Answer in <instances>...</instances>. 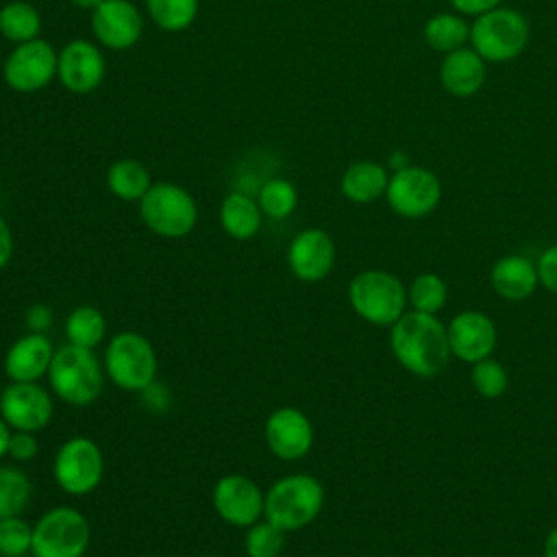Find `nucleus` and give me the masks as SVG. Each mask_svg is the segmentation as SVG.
<instances>
[{
  "instance_id": "16",
  "label": "nucleus",
  "mask_w": 557,
  "mask_h": 557,
  "mask_svg": "<svg viewBox=\"0 0 557 557\" xmlns=\"http://www.w3.org/2000/svg\"><path fill=\"white\" fill-rule=\"evenodd\" d=\"M450 355L466 363H476L492 355L496 346V326L481 311H461L446 326Z\"/></svg>"
},
{
  "instance_id": "30",
  "label": "nucleus",
  "mask_w": 557,
  "mask_h": 557,
  "mask_svg": "<svg viewBox=\"0 0 557 557\" xmlns=\"http://www.w3.org/2000/svg\"><path fill=\"white\" fill-rule=\"evenodd\" d=\"M448 298V289L446 283L433 274V272H424L418 274L407 292V300L411 302L413 311H422V313H437Z\"/></svg>"
},
{
  "instance_id": "28",
  "label": "nucleus",
  "mask_w": 557,
  "mask_h": 557,
  "mask_svg": "<svg viewBox=\"0 0 557 557\" xmlns=\"http://www.w3.org/2000/svg\"><path fill=\"white\" fill-rule=\"evenodd\" d=\"M30 481L15 466H0V518L22 516L30 500Z\"/></svg>"
},
{
  "instance_id": "3",
  "label": "nucleus",
  "mask_w": 557,
  "mask_h": 557,
  "mask_svg": "<svg viewBox=\"0 0 557 557\" xmlns=\"http://www.w3.org/2000/svg\"><path fill=\"white\" fill-rule=\"evenodd\" d=\"M324 505L322 483L305 472L276 479L265 492L263 518L283 531H298L311 524Z\"/></svg>"
},
{
  "instance_id": "37",
  "label": "nucleus",
  "mask_w": 557,
  "mask_h": 557,
  "mask_svg": "<svg viewBox=\"0 0 557 557\" xmlns=\"http://www.w3.org/2000/svg\"><path fill=\"white\" fill-rule=\"evenodd\" d=\"M537 276H540V283L557 294V244L555 246H548L542 255H540V261H537Z\"/></svg>"
},
{
  "instance_id": "11",
  "label": "nucleus",
  "mask_w": 557,
  "mask_h": 557,
  "mask_svg": "<svg viewBox=\"0 0 557 557\" xmlns=\"http://www.w3.org/2000/svg\"><path fill=\"white\" fill-rule=\"evenodd\" d=\"M215 513L233 527L248 529L265 511V492L246 474H224L211 492Z\"/></svg>"
},
{
  "instance_id": "18",
  "label": "nucleus",
  "mask_w": 557,
  "mask_h": 557,
  "mask_svg": "<svg viewBox=\"0 0 557 557\" xmlns=\"http://www.w3.org/2000/svg\"><path fill=\"white\" fill-rule=\"evenodd\" d=\"M54 348L46 333L20 335L4 352L2 370L9 381L15 383H39L50 368Z\"/></svg>"
},
{
  "instance_id": "22",
  "label": "nucleus",
  "mask_w": 557,
  "mask_h": 557,
  "mask_svg": "<svg viewBox=\"0 0 557 557\" xmlns=\"http://www.w3.org/2000/svg\"><path fill=\"white\" fill-rule=\"evenodd\" d=\"M387 183H389V174L381 163L357 161L342 174L339 189L350 202L368 205L385 194Z\"/></svg>"
},
{
  "instance_id": "7",
  "label": "nucleus",
  "mask_w": 557,
  "mask_h": 557,
  "mask_svg": "<svg viewBox=\"0 0 557 557\" xmlns=\"http://www.w3.org/2000/svg\"><path fill=\"white\" fill-rule=\"evenodd\" d=\"M91 542V527L83 511L70 505L48 509L33 524V557H83Z\"/></svg>"
},
{
  "instance_id": "39",
  "label": "nucleus",
  "mask_w": 557,
  "mask_h": 557,
  "mask_svg": "<svg viewBox=\"0 0 557 557\" xmlns=\"http://www.w3.org/2000/svg\"><path fill=\"white\" fill-rule=\"evenodd\" d=\"M453 11L459 13V15H470V17H479L496 7H500L503 0H448Z\"/></svg>"
},
{
  "instance_id": "8",
  "label": "nucleus",
  "mask_w": 557,
  "mask_h": 557,
  "mask_svg": "<svg viewBox=\"0 0 557 557\" xmlns=\"http://www.w3.org/2000/svg\"><path fill=\"white\" fill-rule=\"evenodd\" d=\"M139 215L154 235L178 239L194 231L198 205L187 189L174 183H157L139 200Z\"/></svg>"
},
{
  "instance_id": "33",
  "label": "nucleus",
  "mask_w": 557,
  "mask_h": 557,
  "mask_svg": "<svg viewBox=\"0 0 557 557\" xmlns=\"http://www.w3.org/2000/svg\"><path fill=\"white\" fill-rule=\"evenodd\" d=\"M33 527L22 516L0 518V555L22 557L30 553Z\"/></svg>"
},
{
  "instance_id": "9",
  "label": "nucleus",
  "mask_w": 557,
  "mask_h": 557,
  "mask_svg": "<svg viewBox=\"0 0 557 557\" xmlns=\"http://www.w3.org/2000/svg\"><path fill=\"white\" fill-rule=\"evenodd\" d=\"M54 483L70 496L91 494L104 476V455L87 435L65 440L52 461Z\"/></svg>"
},
{
  "instance_id": "31",
  "label": "nucleus",
  "mask_w": 557,
  "mask_h": 557,
  "mask_svg": "<svg viewBox=\"0 0 557 557\" xmlns=\"http://www.w3.org/2000/svg\"><path fill=\"white\" fill-rule=\"evenodd\" d=\"M259 207L274 220L287 218L298 205V191L287 178H270L259 189Z\"/></svg>"
},
{
  "instance_id": "32",
  "label": "nucleus",
  "mask_w": 557,
  "mask_h": 557,
  "mask_svg": "<svg viewBox=\"0 0 557 557\" xmlns=\"http://www.w3.org/2000/svg\"><path fill=\"white\" fill-rule=\"evenodd\" d=\"M146 4L154 24L172 33L187 28L198 13V0H146Z\"/></svg>"
},
{
  "instance_id": "26",
  "label": "nucleus",
  "mask_w": 557,
  "mask_h": 557,
  "mask_svg": "<svg viewBox=\"0 0 557 557\" xmlns=\"http://www.w3.org/2000/svg\"><path fill=\"white\" fill-rule=\"evenodd\" d=\"M150 174L135 159H120L107 172V187L122 200H141L150 189Z\"/></svg>"
},
{
  "instance_id": "14",
  "label": "nucleus",
  "mask_w": 557,
  "mask_h": 557,
  "mask_svg": "<svg viewBox=\"0 0 557 557\" xmlns=\"http://www.w3.org/2000/svg\"><path fill=\"white\" fill-rule=\"evenodd\" d=\"M263 437L274 457L296 461L313 446V424L298 407H278L268 416Z\"/></svg>"
},
{
  "instance_id": "1",
  "label": "nucleus",
  "mask_w": 557,
  "mask_h": 557,
  "mask_svg": "<svg viewBox=\"0 0 557 557\" xmlns=\"http://www.w3.org/2000/svg\"><path fill=\"white\" fill-rule=\"evenodd\" d=\"M389 346L396 361L418 376L440 374L450 359L448 333L435 313H403L392 324Z\"/></svg>"
},
{
  "instance_id": "27",
  "label": "nucleus",
  "mask_w": 557,
  "mask_h": 557,
  "mask_svg": "<svg viewBox=\"0 0 557 557\" xmlns=\"http://www.w3.org/2000/svg\"><path fill=\"white\" fill-rule=\"evenodd\" d=\"M41 30V17L39 11L22 0L9 2L0 9V33L9 39V41H33L37 39Z\"/></svg>"
},
{
  "instance_id": "29",
  "label": "nucleus",
  "mask_w": 557,
  "mask_h": 557,
  "mask_svg": "<svg viewBox=\"0 0 557 557\" xmlns=\"http://www.w3.org/2000/svg\"><path fill=\"white\" fill-rule=\"evenodd\" d=\"M285 533L268 518L257 520L246 529L244 550L248 557H278L285 548Z\"/></svg>"
},
{
  "instance_id": "41",
  "label": "nucleus",
  "mask_w": 557,
  "mask_h": 557,
  "mask_svg": "<svg viewBox=\"0 0 557 557\" xmlns=\"http://www.w3.org/2000/svg\"><path fill=\"white\" fill-rule=\"evenodd\" d=\"M11 433H13V429L4 422V418L0 416V459L2 457H7V453H9V440H11Z\"/></svg>"
},
{
  "instance_id": "34",
  "label": "nucleus",
  "mask_w": 557,
  "mask_h": 557,
  "mask_svg": "<svg viewBox=\"0 0 557 557\" xmlns=\"http://www.w3.org/2000/svg\"><path fill=\"white\" fill-rule=\"evenodd\" d=\"M472 385L474 389L483 396V398H498L505 394L509 379H507V370L496 361V359H481L472 366Z\"/></svg>"
},
{
  "instance_id": "17",
  "label": "nucleus",
  "mask_w": 557,
  "mask_h": 557,
  "mask_svg": "<svg viewBox=\"0 0 557 557\" xmlns=\"http://www.w3.org/2000/svg\"><path fill=\"white\" fill-rule=\"evenodd\" d=\"M96 37L113 50L131 48L141 37V15L128 0H102L91 15Z\"/></svg>"
},
{
  "instance_id": "44",
  "label": "nucleus",
  "mask_w": 557,
  "mask_h": 557,
  "mask_svg": "<svg viewBox=\"0 0 557 557\" xmlns=\"http://www.w3.org/2000/svg\"><path fill=\"white\" fill-rule=\"evenodd\" d=\"M2 389H4V387H2V385H0V396H2Z\"/></svg>"
},
{
  "instance_id": "10",
  "label": "nucleus",
  "mask_w": 557,
  "mask_h": 557,
  "mask_svg": "<svg viewBox=\"0 0 557 557\" xmlns=\"http://www.w3.org/2000/svg\"><path fill=\"white\" fill-rule=\"evenodd\" d=\"M385 198L394 213L403 218H424L440 205L442 183L429 168L405 165L389 176Z\"/></svg>"
},
{
  "instance_id": "42",
  "label": "nucleus",
  "mask_w": 557,
  "mask_h": 557,
  "mask_svg": "<svg viewBox=\"0 0 557 557\" xmlns=\"http://www.w3.org/2000/svg\"><path fill=\"white\" fill-rule=\"evenodd\" d=\"M544 557H557V527L548 533L544 542Z\"/></svg>"
},
{
  "instance_id": "4",
  "label": "nucleus",
  "mask_w": 557,
  "mask_h": 557,
  "mask_svg": "<svg viewBox=\"0 0 557 557\" xmlns=\"http://www.w3.org/2000/svg\"><path fill=\"white\" fill-rule=\"evenodd\" d=\"M102 366L115 387L139 394L157 381L159 359L146 335L137 331H120L107 342Z\"/></svg>"
},
{
  "instance_id": "6",
  "label": "nucleus",
  "mask_w": 557,
  "mask_h": 557,
  "mask_svg": "<svg viewBox=\"0 0 557 557\" xmlns=\"http://www.w3.org/2000/svg\"><path fill=\"white\" fill-rule=\"evenodd\" d=\"M348 302L359 318L374 326H392L407 307L400 278L385 270H363L348 285Z\"/></svg>"
},
{
  "instance_id": "15",
  "label": "nucleus",
  "mask_w": 557,
  "mask_h": 557,
  "mask_svg": "<svg viewBox=\"0 0 557 557\" xmlns=\"http://www.w3.org/2000/svg\"><path fill=\"white\" fill-rule=\"evenodd\" d=\"M335 265V244L322 228H305L296 233L287 246L289 272L307 283L322 281Z\"/></svg>"
},
{
  "instance_id": "25",
  "label": "nucleus",
  "mask_w": 557,
  "mask_h": 557,
  "mask_svg": "<svg viewBox=\"0 0 557 557\" xmlns=\"http://www.w3.org/2000/svg\"><path fill=\"white\" fill-rule=\"evenodd\" d=\"M63 333L67 344L94 350L107 337V318L94 305H78L67 313Z\"/></svg>"
},
{
  "instance_id": "19",
  "label": "nucleus",
  "mask_w": 557,
  "mask_h": 557,
  "mask_svg": "<svg viewBox=\"0 0 557 557\" xmlns=\"http://www.w3.org/2000/svg\"><path fill=\"white\" fill-rule=\"evenodd\" d=\"M104 70V57L94 44L85 39L70 41L59 54L57 74L61 83L74 94L94 91L102 83Z\"/></svg>"
},
{
  "instance_id": "35",
  "label": "nucleus",
  "mask_w": 557,
  "mask_h": 557,
  "mask_svg": "<svg viewBox=\"0 0 557 557\" xmlns=\"http://www.w3.org/2000/svg\"><path fill=\"white\" fill-rule=\"evenodd\" d=\"M39 453V442L35 437V433L28 431H13L11 440H9V457L17 463H28L37 457Z\"/></svg>"
},
{
  "instance_id": "2",
  "label": "nucleus",
  "mask_w": 557,
  "mask_h": 557,
  "mask_svg": "<svg viewBox=\"0 0 557 557\" xmlns=\"http://www.w3.org/2000/svg\"><path fill=\"white\" fill-rule=\"evenodd\" d=\"M104 366L89 348L63 344L54 350L48 368L50 392L72 407L91 405L104 385Z\"/></svg>"
},
{
  "instance_id": "20",
  "label": "nucleus",
  "mask_w": 557,
  "mask_h": 557,
  "mask_svg": "<svg viewBox=\"0 0 557 557\" xmlns=\"http://www.w3.org/2000/svg\"><path fill=\"white\" fill-rule=\"evenodd\" d=\"M485 78L487 61L472 46L444 54L440 65V83L448 94L457 98L474 96L485 85Z\"/></svg>"
},
{
  "instance_id": "12",
  "label": "nucleus",
  "mask_w": 557,
  "mask_h": 557,
  "mask_svg": "<svg viewBox=\"0 0 557 557\" xmlns=\"http://www.w3.org/2000/svg\"><path fill=\"white\" fill-rule=\"evenodd\" d=\"M54 413L52 396L39 383H15L11 381L0 396V416L13 431L39 433L44 431Z\"/></svg>"
},
{
  "instance_id": "40",
  "label": "nucleus",
  "mask_w": 557,
  "mask_h": 557,
  "mask_svg": "<svg viewBox=\"0 0 557 557\" xmlns=\"http://www.w3.org/2000/svg\"><path fill=\"white\" fill-rule=\"evenodd\" d=\"M13 255V235L7 220L0 215V272L9 265Z\"/></svg>"
},
{
  "instance_id": "21",
  "label": "nucleus",
  "mask_w": 557,
  "mask_h": 557,
  "mask_svg": "<svg viewBox=\"0 0 557 557\" xmlns=\"http://www.w3.org/2000/svg\"><path fill=\"white\" fill-rule=\"evenodd\" d=\"M494 292L505 300H522L531 296L540 283L537 265L522 255H507L498 259L490 274Z\"/></svg>"
},
{
  "instance_id": "43",
  "label": "nucleus",
  "mask_w": 557,
  "mask_h": 557,
  "mask_svg": "<svg viewBox=\"0 0 557 557\" xmlns=\"http://www.w3.org/2000/svg\"><path fill=\"white\" fill-rule=\"evenodd\" d=\"M74 4H78V7H83V9H96L102 0H72Z\"/></svg>"
},
{
  "instance_id": "23",
  "label": "nucleus",
  "mask_w": 557,
  "mask_h": 557,
  "mask_svg": "<svg viewBox=\"0 0 557 557\" xmlns=\"http://www.w3.org/2000/svg\"><path fill=\"white\" fill-rule=\"evenodd\" d=\"M261 215L259 202L244 191H231L220 205V224L237 242H246L259 233Z\"/></svg>"
},
{
  "instance_id": "38",
  "label": "nucleus",
  "mask_w": 557,
  "mask_h": 557,
  "mask_svg": "<svg viewBox=\"0 0 557 557\" xmlns=\"http://www.w3.org/2000/svg\"><path fill=\"white\" fill-rule=\"evenodd\" d=\"M141 396V403L150 409V411H168L170 409V394H168V387L161 385V383H150L146 389L139 392Z\"/></svg>"
},
{
  "instance_id": "24",
  "label": "nucleus",
  "mask_w": 557,
  "mask_h": 557,
  "mask_svg": "<svg viewBox=\"0 0 557 557\" xmlns=\"http://www.w3.org/2000/svg\"><path fill=\"white\" fill-rule=\"evenodd\" d=\"M422 35L429 48H433L435 52L448 54L453 50L463 48L470 41V24L463 15L455 11H444L426 20Z\"/></svg>"
},
{
  "instance_id": "5",
  "label": "nucleus",
  "mask_w": 557,
  "mask_h": 557,
  "mask_svg": "<svg viewBox=\"0 0 557 557\" xmlns=\"http://www.w3.org/2000/svg\"><path fill=\"white\" fill-rule=\"evenodd\" d=\"M529 22L511 7H496L470 24V46L487 63H505L520 57L529 44Z\"/></svg>"
},
{
  "instance_id": "13",
  "label": "nucleus",
  "mask_w": 557,
  "mask_h": 557,
  "mask_svg": "<svg viewBox=\"0 0 557 557\" xmlns=\"http://www.w3.org/2000/svg\"><path fill=\"white\" fill-rule=\"evenodd\" d=\"M59 54L44 39L20 44L4 61V81L15 91H37L57 74Z\"/></svg>"
},
{
  "instance_id": "36",
  "label": "nucleus",
  "mask_w": 557,
  "mask_h": 557,
  "mask_svg": "<svg viewBox=\"0 0 557 557\" xmlns=\"http://www.w3.org/2000/svg\"><path fill=\"white\" fill-rule=\"evenodd\" d=\"M24 324L28 333H48L54 324V311L44 302H33L24 313Z\"/></svg>"
}]
</instances>
